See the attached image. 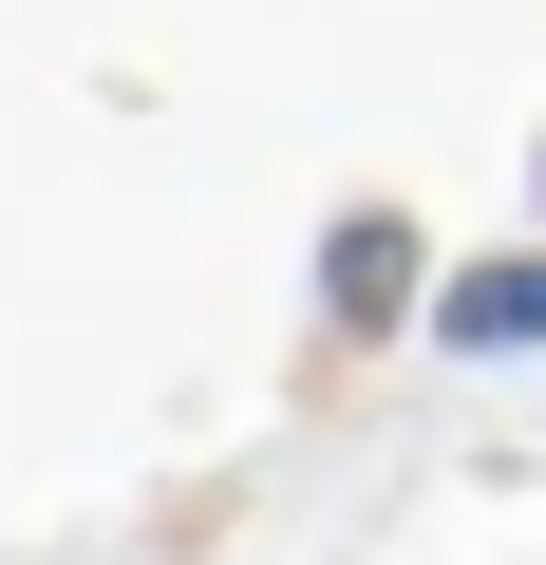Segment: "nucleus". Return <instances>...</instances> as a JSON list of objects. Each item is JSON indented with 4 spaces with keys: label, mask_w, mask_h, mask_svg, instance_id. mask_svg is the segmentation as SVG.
<instances>
[{
    "label": "nucleus",
    "mask_w": 546,
    "mask_h": 565,
    "mask_svg": "<svg viewBox=\"0 0 546 565\" xmlns=\"http://www.w3.org/2000/svg\"><path fill=\"white\" fill-rule=\"evenodd\" d=\"M415 302V226H340V321H396Z\"/></svg>",
    "instance_id": "1"
},
{
    "label": "nucleus",
    "mask_w": 546,
    "mask_h": 565,
    "mask_svg": "<svg viewBox=\"0 0 546 565\" xmlns=\"http://www.w3.org/2000/svg\"><path fill=\"white\" fill-rule=\"evenodd\" d=\"M452 340H546V264H490V282H452Z\"/></svg>",
    "instance_id": "2"
}]
</instances>
